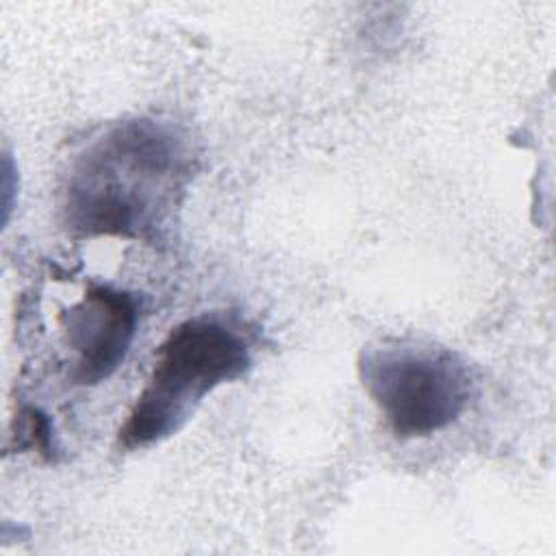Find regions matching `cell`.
I'll return each mask as SVG.
<instances>
[{
    "instance_id": "obj_2",
    "label": "cell",
    "mask_w": 556,
    "mask_h": 556,
    "mask_svg": "<svg viewBox=\"0 0 556 556\" xmlns=\"http://www.w3.org/2000/svg\"><path fill=\"white\" fill-rule=\"evenodd\" d=\"M252 367L248 339L213 315L185 319L161 343L154 367L119 428L124 450H143L176 434L219 384Z\"/></svg>"
},
{
    "instance_id": "obj_4",
    "label": "cell",
    "mask_w": 556,
    "mask_h": 556,
    "mask_svg": "<svg viewBox=\"0 0 556 556\" xmlns=\"http://www.w3.org/2000/svg\"><path fill=\"white\" fill-rule=\"evenodd\" d=\"M137 300L109 285H91L61 315L65 341L74 352V384H100L124 363L137 332Z\"/></svg>"
},
{
    "instance_id": "obj_1",
    "label": "cell",
    "mask_w": 556,
    "mask_h": 556,
    "mask_svg": "<svg viewBox=\"0 0 556 556\" xmlns=\"http://www.w3.org/2000/svg\"><path fill=\"white\" fill-rule=\"evenodd\" d=\"M195 172L191 141L172 124L135 117L106 126L74 159L63 217L76 237L156 243Z\"/></svg>"
},
{
    "instance_id": "obj_3",
    "label": "cell",
    "mask_w": 556,
    "mask_h": 556,
    "mask_svg": "<svg viewBox=\"0 0 556 556\" xmlns=\"http://www.w3.org/2000/svg\"><path fill=\"white\" fill-rule=\"evenodd\" d=\"M358 374L397 439H421L447 428L465 413L473 393L469 365L437 345H369L361 352Z\"/></svg>"
}]
</instances>
